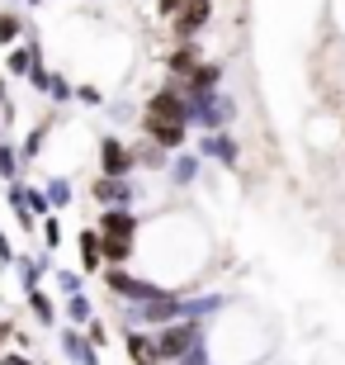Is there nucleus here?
<instances>
[{"label": "nucleus", "instance_id": "f257e3e1", "mask_svg": "<svg viewBox=\"0 0 345 365\" xmlns=\"http://www.w3.org/2000/svg\"><path fill=\"white\" fill-rule=\"evenodd\" d=\"M208 332L203 327V318H175V323H166V327H156L152 337H156V351H161V361H185L189 351H199V337Z\"/></svg>", "mask_w": 345, "mask_h": 365}, {"label": "nucleus", "instance_id": "f03ea898", "mask_svg": "<svg viewBox=\"0 0 345 365\" xmlns=\"http://www.w3.org/2000/svg\"><path fill=\"white\" fill-rule=\"evenodd\" d=\"M142 119H156V123H185V128H194V123H189V100H185V91H180V81H166V86H156V91L147 95Z\"/></svg>", "mask_w": 345, "mask_h": 365}, {"label": "nucleus", "instance_id": "7ed1b4c3", "mask_svg": "<svg viewBox=\"0 0 345 365\" xmlns=\"http://www.w3.org/2000/svg\"><path fill=\"white\" fill-rule=\"evenodd\" d=\"M95 162H100V176H109V180H133V171H137L133 143H123L114 133H105L95 143Z\"/></svg>", "mask_w": 345, "mask_h": 365}, {"label": "nucleus", "instance_id": "20e7f679", "mask_svg": "<svg viewBox=\"0 0 345 365\" xmlns=\"http://www.w3.org/2000/svg\"><path fill=\"white\" fill-rule=\"evenodd\" d=\"M208 19H213V0H185V5L171 14V38L175 43L199 38L203 29H208Z\"/></svg>", "mask_w": 345, "mask_h": 365}, {"label": "nucleus", "instance_id": "39448f33", "mask_svg": "<svg viewBox=\"0 0 345 365\" xmlns=\"http://www.w3.org/2000/svg\"><path fill=\"white\" fill-rule=\"evenodd\" d=\"M95 232H100V237H114V242H137L142 218H137L133 209H100V218H95Z\"/></svg>", "mask_w": 345, "mask_h": 365}, {"label": "nucleus", "instance_id": "423d86ee", "mask_svg": "<svg viewBox=\"0 0 345 365\" xmlns=\"http://www.w3.org/2000/svg\"><path fill=\"white\" fill-rule=\"evenodd\" d=\"M199 157L227 166V171H237V166H241V143L227 133V128H218V133H203L199 138Z\"/></svg>", "mask_w": 345, "mask_h": 365}, {"label": "nucleus", "instance_id": "0eeeda50", "mask_svg": "<svg viewBox=\"0 0 345 365\" xmlns=\"http://www.w3.org/2000/svg\"><path fill=\"white\" fill-rule=\"evenodd\" d=\"M137 128H142L147 143H156V148H166L175 157V152L189 148V128L185 123H156V119H137Z\"/></svg>", "mask_w": 345, "mask_h": 365}, {"label": "nucleus", "instance_id": "6e6552de", "mask_svg": "<svg viewBox=\"0 0 345 365\" xmlns=\"http://www.w3.org/2000/svg\"><path fill=\"white\" fill-rule=\"evenodd\" d=\"M90 200L100 204V209H133L137 185H133V180H109V176H100L90 185Z\"/></svg>", "mask_w": 345, "mask_h": 365}, {"label": "nucleus", "instance_id": "1a4fd4ad", "mask_svg": "<svg viewBox=\"0 0 345 365\" xmlns=\"http://www.w3.org/2000/svg\"><path fill=\"white\" fill-rule=\"evenodd\" d=\"M203 62V48H199V38H189V43H175L171 53L161 57V67H166V76H171V81H185L189 71L199 67Z\"/></svg>", "mask_w": 345, "mask_h": 365}, {"label": "nucleus", "instance_id": "9d476101", "mask_svg": "<svg viewBox=\"0 0 345 365\" xmlns=\"http://www.w3.org/2000/svg\"><path fill=\"white\" fill-rule=\"evenodd\" d=\"M123 351H128L133 365H166L161 351H156V337H152L147 327H128V332H123Z\"/></svg>", "mask_w": 345, "mask_h": 365}, {"label": "nucleus", "instance_id": "9b49d317", "mask_svg": "<svg viewBox=\"0 0 345 365\" xmlns=\"http://www.w3.org/2000/svg\"><path fill=\"white\" fill-rule=\"evenodd\" d=\"M223 76H227V67L223 62H208V57H203L199 67L189 71L185 81H180V91L185 95H203V91H223Z\"/></svg>", "mask_w": 345, "mask_h": 365}, {"label": "nucleus", "instance_id": "f8f14e48", "mask_svg": "<svg viewBox=\"0 0 345 365\" xmlns=\"http://www.w3.org/2000/svg\"><path fill=\"white\" fill-rule=\"evenodd\" d=\"M76 257H80V275H100V271H105V257H100V232H95V223L76 232Z\"/></svg>", "mask_w": 345, "mask_h": 365}, {"label": "nucleus", "instance_id": "ddd939ff", "mask_svg": "<svg viewBox=\"0 0 345 365\" xmlns=\"http://www.w3.org/2000/svg\"><path fill=\"white\" fill-rule=\"evenodd\" d=\"M24 304H28V313H33V318H38L43 327H57V318H62V309H57V299L48 294V289H24Z\"/></svg>", "mask_w": 345, "mask_h": 365}, {"label": "nucleus", "instance_id": "4468645a", "mask_svg": "<svg viewBox=\"0 0 345 365\" xmlns=\"http://www.w3.org/2000/svg\"><path fill=\"white\" fill-rule=\"evenodd\" d=\"M62 318H67L71 327H85V323L95 318L90 294H85V289H76V294H62Z\"/></svg>", "mask_w": 345, "mask_h": 365}, {"label": "nucleus", "instance_id": "2eb2a0df", "mask_svg": "<svg viewBox=\"0 0 345 365\" xmlns=\"http://www.w3.org/2000/svg\"><path fill=\"white\" fill-rule=\"evenodd\" d=\"M133 162L147 166V171H166V166H171V152L156 148V143H147V138H137L133 143Z\"/></svg>", "mask_w": 345, "mask_h": 365}, {"label": "nucleus", "instance_id": "dca6fc26", "mask_svg": "<svg viewBox=\"0 0 345 365\" xmlns=\"http://www.w3.org/2000/svg\"><path fill=\"white\" fill-rule=\"evenodd\" d=\"M171 180H175V185H194V180H199V157L175 152V157H171Z\"/></svg>", "mask_w": 345, "mask_h": 365}, {"label": "nucleus", "instance_id": "f3484780", "mask_svg": "<svg viewBox=\"0 0 345 365\" xmlns=\"http://www.w3.org/2000/svg\"><path fill=\"white\" fill-rule=\"evenodd\" d=\"M19 166H24L19 148H10V143L0 138V180H5V185H14V180H19Z\"/></svg>", "mask_w": 345, "mask_h": 365}, {"label": "nucleus", "instance_id": "a211bd4d", "mask_svg": "<svg viewBox=\"0 0 345 365\" xmlns=\"http://www.w3.org/2000/svg\"><path fill=\"white\" fill-rule=\"evenodd\" d=\"M24 204H28V214H33V218H48V214H53L48 190H43V185H28V180H24Z\"/></svg>", "mask_w": 345, "mask_h": 365}, {"label": "nucleus", "instance_id": "6ab92c4d", "mask_svg": "<svg viewBox=\"0 0 345 365\" xmlns=\"http://www.w3.org/2000/svg\"><path fill=\"white\" fill-rule=\"evenodd\" d=\"M24 34V19L14 10H0V48H14V38Z\"/></svg>", "mask_w": 345, "mask_h": 365}, {"label": "nucleus", "instance_id": "aec40b11", "mask_svg": "<svg viewBox=\"0 0 345 365\" xmlns=\"http://www.w3.org/2000/svg\"><path fill=\"white\" fill-rule=\"evenodd\" d=\"M43 190H48V204H53V209H67L71 204V180L67 176H53Z\"/></svg>", "mask_w": 345, "mask_h": 365}, {"label": "nucleus", "instance_id": "412c9836", "mask_svg": "<svg viewBox=\"0 0 345 365\" xmlns=\"http://www.w3.org/2000/svg\"><path fill=\"white\" fill-rule=\"evenodd\" d=\"M38 228H43V247H48V252H57V247H62V237H67V232H62V218H57V214L38 218Z\"/></svg>", "mask_w": 345, "mask_h": 365}, {"label": "nucleus", "instance_id": "4be33fe9", "mask_svg": "<svg viewBox=\"0 0 345 365\" xmlns=\"http://www.w3.org/2000/svg\"><path fill=\"white\" fill-rule=\"evenodd\" d=\"M80 332H85V341H90L95 351H100V346H109V323L100 318V313H95V318H90L85 327H80Z\"/></svg>", "mask_w": 345, "mask_h": 365}, {"label": "nucleus", "instance_id": "5701e85b", "mask_svg": "<svg viewBox=\"0 0 345 365\" xmlns=\"http://www.w3.org/2000/svg\"><path fill=\"white\" fill-rule=\"evenodd\" d=\"M57 289H62V294H76L80 289V271H57Z\"/></svg>", "mask_w": 345, "mask_h": 365}, {"label": "nucleus", "instance_id": "b1692460", "mask_svg": "<svg viewBox=\"0 0 345 365\" xmlns=\"http://www.w3.org/2000/svg\"><path fill=\"white\" fill-rule=\"evenodd\" d=\"M76 100H80V105H105V95L95 91L90 81H80V86H76Z\"/></svg>", "mask_w": 345, "mask_h": 365}, {"label": "nucleus", "instance_id": "393cba45", "mask_svg": "<svg viewBox=\"0 0 345 365\" xmlns=\"http://www.w3.org/2000/svg\"><path fill=\"white\" fill-rule=\"evenodd\" d=\"M0 266H14V247H10V237H5V228H0Z\"/></svg>", "mask_w": 345, "mask_h": 365}, {"label": "nucleus", "instance_id": "a878e982", "mask_svg": "<svg viewBox=\"0 0 345 365\" xmlns=\"http://www.w3.org/2000/svg\"><path fill=\"white\" fill-rule=\"evenodd\" d=\"M0 365H33L24 351H0Z\"/></svg>", "mask_w": 345, "mask_h": 365}, {"label": "nucleus", "instance_id": "bb28decb", "mask_svg": "<svg viewBox=\"0 0 345 365\" xmlns=\"http://www.w3.org/2000/svg\"><path fill=\"white\" fill-rule=\"evenodd\" d=\"M180 5H185V0H156V14H161V19H171Z\"/></svg>", "mask_w": 345, "mask_h": 365}, {"label": "nucleus", "instance_id": "cd10ccee", "mask_svg": "<svg viewBox=\"0 0 345 365\" xmlns=\"http://www.w3.org/2000/svg\"><path fill=\"white\" fill-rule=\"evenodd\" d=\"M5 341H14V318H0V351H5Z\"/></svg>", "mask_w": 345, "mask_h": 365}, {"label": "nucleus", "instance_id": "c85d7f7f", "mask_svg": "<svg viewBox=\"0 0 345 365\" xmlns=\"http://www.w3.org/2000/svg\"><path fill=\"white\" fill-rule=\"evenodd\" d=\"M0 100H10V81H5V71H0Z\"/></svg>", "mask_w": 345, "mask_h": 365}, {"label": "nucleus", "instance_id": "c756f323", "mask_svg": "<svg viewBox=\"0 0 345 365\" xmlns=\"http://www.w3.org/2000/svg\"><path fill=\"white\" fill-rule=\"evenodd\" d=\"M341 148H345V119H341Z\"/></svg>", "mask_w": 345, "mask_h": 365}, {"label": "nucleus", "instance_id": "7c9ffc66", "mask_svg": "<svg viewBox=\"0 0 345 365\" xmlns=\"http://www.w3.org/2000/svg\"><path fill=\"white\" fill-rule=\"evenodd\" d=\"M24 5H43V0H24Z\"/></svg>", "mask_w": 345, "mask_h": 365}]
</instances>
